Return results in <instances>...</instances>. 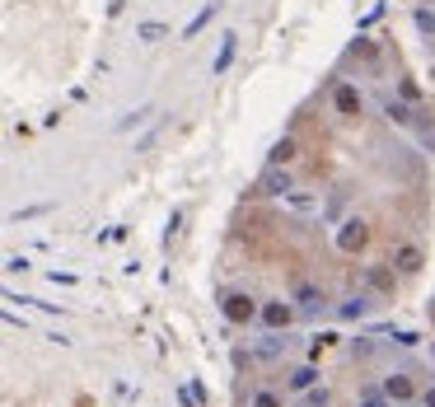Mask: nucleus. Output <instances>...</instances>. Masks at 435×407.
Returning <instances> with one entry per match:
<instances>
[{
	"label": "nucleus",
	"mask_w": 435,
	"mask_h": 407,
	"mask_svg": "<svg viewBox=\"0 0 435 407\" xmlns=\"http://www.w3.org/2000/svg\"><path fill=\"white\" fill-rule=\"evenodd\" d=\"M258 192H263V197H290V192H295V178H290L286 164H267V169L258 173Z\"/></svg>",
	"instance_id": "obj_1"
},
{
	"label": "nucleus",
	"mask_w": 435,
	"mask_h": 407,
	"mask_svg": "<svg viewBox=\"0 0 435 407\" xmlns=\"http://www.w3.org/2000/svg\"><path fill=\"white\" fill-rule=\"evenodd\" d=\"M220 313H225V318H230V323H249V318H258V299L253 295H244V290H225V295H220Z\"/></svg>",
	"instance_id": "obj_2"
},
{
	"label": "nucleus",
	"mask_w": 435,
	"mask_h": 407,
	"mask_svg": "<svg viewBox=\"0 0 435 407\" xmlns=\"http://www.w3.org/2000/svg\"><path fill=\"white\" fill-rule=\"evenodd\" d=\"M365 239H370V230H365V220H360V216L342 220V230H337V249H342V253H360V249H365Z\"/></svg>",
	"instance_id": "obj_3"
},
{
	"label": "nucleus",
	"mask_w": 435,
	"mask_h": 407,
	"mask_svg": "<svg viewBox=\"0 0 435 407\" xmlns=\"http://www.w3.org/2000/svg\"><path fill=\"white\" fill-rule=\"evenodd\" d=\"M258 318H263V323H267L272 332H281V328H290V318H295V309H290L286 299H267Z\"/></svg>",
	"instance_id": "obj_4"
},
{
	"label": "nucleus",
	"mask_w": 435,
	"mask_h": 407,
	"mask_svg": "<svg viewBox=\"0 0 435 407\" xmlns=\"http://www.w3.org/2000/svg\"><path fill=\"white\" fill-rule=\"evenodd\" d=\"M332 108L342 112V117H360V89L356 84H337L332 89Z\"/></svg>",
	"instance_id": "obj_5"
},
{
	"label": "nucleus",
	"mask_w": 435,
	"mask_h": 407,
	"mask_svg": "<svg viewBox=\"0 0 435 407\" xmlns=\"http://www.w3.org/2000/svg\"><path fill=\"white\" fill-rule=\"evenodd\" d=\"M323 290H318V286H309V281H304V286H295V309L300 313H304V318H314V313H318V309H323Z\"/></svg>",
	"instance_id": "obj_6"
},
{
	"label": "nucleus",
	"mask_w": 435,
	"mask_h": 407,
	"mask_svg": "<svg viewBox=\"0 0 435 407\" xmlns=\"http://www.w3.org/2000/svg\"><path fill=\"white\" fill-rule=\"evenodd\" d=\"M234 52H239V33H225L220 38V52H216V61H211V75H225L234 66Z\"/></svg>",
	"instance_id": "obj_7"
},
{
	"label": "nucleus",
	"mask_w": 435,
	"mask_h": 407,
	"mask_svg": "<svg viewBox=\"0 0 435 407\" xmlns=\"http://www.w3.org/2000/svg\"><path fill=\"white\" fill-rule=\"evenodd\" d=\"M216 15H220V0H206L202 10H197V15H192V24H187V29H183V38H197V33H202L206 24H211V19H216Z\"/></svg>",
	"instance_id": "obj_8"
},
{
	"label": "nucleus",
	"mask_w": 435,
	"mask_h": 407,
	"mask_svg": "<svg viewBox=\"0 0 435 407\" xmlns=\"http://www.w3.org/2000/svg\"><path fill=\"white\" fill-rule=\"evenodd\" d=\"M384 393H389L393 403H407V398H412V379L407 375H389L384 379Z\"/></svg>",
	"instance_id": "obj_9"
},
{
	"label": "nucleus",
	"mask_w": 435,
	"mask_h": 407,
	"mask_svg": "<svg viewBox=\"0 0 435 407\" xmlns=\"http://www.w3.org/2000/svg\"><path fill=\"white\" fill-rule=\"evenodd\" d=\"M136 38H140V43H164L169 29H164L159 19H145V24H136Z\"/></svg>",
	"instance_id": "obj_10"
},
{
	"label": "nucleus",
	"mask_w": 435,
	"mask_h": 407,
	"mask_svg": "<svg viewBox=\"0 0 435 407\" xmlns=\"http://www.w3.org/2000/svg\"><path fill=\"white\" fill-rule=\"evenodd\" d=\"M290 159H295V141H290V136H281V141L267 150V164H290Z\"/></svg>",
	"instance_id": "obj_11"
},
{
	"label": "nucleus",
	"mask_w": 435,
	"mask_h": 407,
	"mask_svg": "<svg viewBox=\"0 0 435 407\" xmlns=\"http://www.w3.org/2000/svg\"><path fill=\"white\" fill-rule=\"evenodd\" d=\"M393 267H398V272H417V267H421V249H412V244L398 249V253H393Z\"/></svg>",
	"instance_id": "obj_12"
},
{
	"label": "nucleus",
	"mask_w": 435,
	"mask_h": 407,
	"mask_svg": "<svg viewBox=\"0 0 435 407\" xmlns=\"http://www.w3.org/2000/svg\"><path fill=\"white\" fill-rule=\"evenodd\" d=\"M337 313H342V318H365V313H370V295H351Z\"/></svg>",
	"instance_id": "obj_13"
},
{
	"label": "nucleus",
	"mask_w": 435,
	"mask_h": 407,
	"mask_svg": "<svg viewBox=\"0 0 435 407\" xmlns=\"http://www.w3.org/2000/svg\"><path fill=\"white\" fill-rule=\"evenodd\" d=\"M365 281H370L379 295H389V290H393V272H384V267H370V272H365Z\"/></svg>",
	"instance_id": "obj_14"
},
{
	"label": "nucleus",
	"mask_w": 435,
	"mask_h": 407,
	"mask_svg": "<svg viewBox=\"0 0 435 407\" xmlns=\"http://www.w3.org/2000/svg\"><path fill=\"white\" fill-rule=\"evenodd\" d=\"M281 351H286V337H281V332H267L263 342H258V356H281Z\"/></svg>",
	"instance_id": "obj_15"
},
{
	"label": "nucleus",
	"mask_w": 435,
	"mask_h": 407,
	"mask_svg": "<svg viewBox=\"0 0 435 407\" xmlns=\"http://www.w3.org/2000/svg\"><path fill=\"white\" fill-rule=\"evenodd\" d=\"M314 379H318V370H314V365H300L295 375H290V389H314Z\"/></svg>",
	"instance_id": "obj_16"
},
{
	"label": "nucleus",
	"mask_w": 435,
	"mask_h": 407,
	"mask_svg": "<svg viewBox=\"0 0 435 407\" xmlns=\"http://www.w3.org/2000/svg\"><path fill=\"white\" fill-rule=\"evenodd\" d=\"M249 407H281V398L272 389H263V393H253V398H249Z\"/></svg>",
	"instance_id": "obj_17"
},
{
	"label": "nucleus",
	"mask_w": 435,
	"mask_h": 407,
	"mask_svg": "<svg viewBox=\"0 0 435 407\" xmlns=\"http://www.w3.org/2000/svg\"><path fill=\"white\" fill-rule=\"evenodd\" d=\"M286 206H290V211H314V197H304V192H290V197H286Z\"/></svg>",
	"instance_id": "obj_18"
},
{
	"label": "nucleus",
	"mask_w": 435,
	"mask_h": 407,
	"mask_svg": "<svg viewBox=\"0 0 435 407\" xmlns=\"http://www.w3.org/2000/svg\"><path fill=\"white\" fill-rule=\"evenodd\" d=\"M417 29L421 33H435V15H431V10H417Z\"/></svg>",
	"instance_id": "obj_19"
},
{
	"label": "nucleus",
	"mask_w": 435,
	"mask_h": 407,
	"mask_svg": "<svg viewBox=\"0 0 435 407\" xmlns=\"http://www.w3.org/2000/svg\"><path fill=\"white\" fill-rule=\"evenodd\" d=\"M360 407H389V393H365Z\"/></svg>",
	"instance_id": "obj_20"
},
{
	"label": "nucleus",
	"mask_w": 435,
	"mask_h": 407,
	"mask_svg": "<svg viewBox=\"0 0 435 407\" xmlns=\"http://www.w3.org/2000/svg\"><path fill=\"white\" fill-rule=\"evenodd\" d=\"M309 407H327V389H314L309 393Z\"/></svg>",
	"instance_id": "obj_21"
},
{
	"label": "nucleus",
	"mask_w": 435,
	"mask_h": 407,
	"mask_svg": "<svg viewBox=\"0 0 435 407\" xmlns=\"http://www.w3.org/2000/svg\"><path fill=\"white\" fill-rule=\"evenodd\" d=\"M421 407H435V389H431V393H426V398H421Z\"/></svg>",
	"instance_id": "obj_22"
}]
</instances>
